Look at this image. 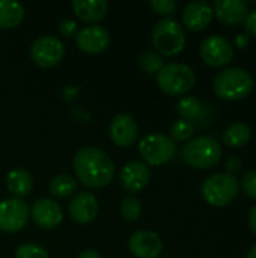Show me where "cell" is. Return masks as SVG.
<instances>
[{
    "label": "cell",
    "mask_w": 256,
    "mask_h": 258,
    "mask_svg": "<svg viewBox=\"0 0 256 258\" xmlns=\"http://www.w3.org/2000/svg\"><path fill=\"white\" fill-rule=\"evenodd\" d=\"M77 180L89 189L106 187L115 177V163L110 156L97 147L80 148L72 160Z\"/></svg>",
    "instance_id": "6da1fadb"
},
{
    "label": "cell",
    "mask_w": 256,
    "mask_h": 258,
    "mask_svg": "<svg viewBox=\"0 0 256 258\" xmlns=\"http://www.w3.org/2000/svg\"><path fill=\"white\" fill-rule=\"evenodd\" d=\"M214 94L226 101H238L246 98L253 89V77L241 67H229L214 77Z\"/></svg>",
    "instance_id": "7a4b0ae2"
},
{
    "label": "cell",
    "mask_w": 256,
    "mask_h": 258,
    "mask_svg": "<svg viewBox=\"0 0 256 258\" xmlns=\"http://www.w3.org/2000/svg\"><path fill=\"white\" fill-rule=\"evenodd\" d=\"M238 180L228 172L210 175L201 186V195L210 206L226 207L235 201L238 195Z\"/></svg>",
    "instance_id": "3957f363"
},
{
    "label": "cell",
    "mask_w": 256,
    "mask_h": 258,
    "mask_svg": "<svg viewBox=\"0 0 256 258\" xmlns=\"http://www.w3.org/2000/svg\"><path fill=\"white\" fill-rule=\"evenodd\" d=\"M183 157L196 169H210L220 162L222 145L211 136H199L184 145Z\"/></svg>",
    "instance_id": "277c9868"
},
{
    "label": "cell",
    "mask_w": 256,
    "mask_h": 258,
    "mask_svg": "<svg viewBox=\"0 0 256 258\" xmlns=\"http://www.w3.org/2000/svg\"><path fill=\"white\" fill-rule=\"evenodd\" d=\"M152 44L161 56H177L186 47V32L174 18L160 20L152 29Z\"/></svg>",
    "instance_id": "5b68a950"
},
{
    "label": "cell",
    "mask_w": 256,
    "mask_h": 258,
    "mask_svg": "<svg viewBox=\"0 0 256 258\" xmlns=\"http://www.w3.org/2000/svg\"><path fill=\"white\" fill-rule=\"evenodd\" d=\"M155 76L158 88L172 97L187 94L196 82L195 71L189 65L177 62L163 65V68Z\"/></svg>",
    "instance_id": "8992f818"
},
{
    "label": "cell",
    "mask_w": 256,
    "mask_h": 258,
    "mask_svg": "<svg viewBox=\"0 0 256 258\" xmlns=\"http://www.w3.org/2000/svg\"><path fill=\"white\" fill-rule=\"evenodd\" d=\"M177 151L175 142L161 133H151L139 142V154L145 165L161 166L169 163Z\"/></svg>",
    "instance_id": "52a82bcc"
},
{
    "label": "cell",
    "mask_w": 256,
    "mask_h": 258,
    "mask_svg": "<svg viewBox=\"0 0 256 258\" xmlns=\"http://www.w3.org/2000/svg\"><path fill=\"white\" fill-rule=\"evenodd\" d=\"M65 54V45L54 35L36 38L30 45V59L39 68H51L57 65Z\"/></svg>",
    "instance_id": "ba28073f"
},
{
    "label": "cell",
    "mask_w": 256,
    "mask_h": 258,
    "mask_svg": "<svg viewBox=\"0 0 256 258\" xmlns=\"http://www.w3.org/2000/svg\"><path fill=\"white\" fill-rule=\"evenodd\" d=\"M199 53L202 60L213 68H222L234 59V47L222 35L207 36L201 42Z\"/></svg>",
    "instance_id": "9c48e42d"
},
{
    "label": "cell",
    "mask_w": 256,
    "mask_h": 258,
    "mask_svg": "<svg viewBox=\"0 0 256 258\" xmlns=\"http://www.w3.org/2000/svg\"><path fill=\"white\" fill-rule=\"evenodd\" d=\"M29 221V207L20 198H8L0 201V231L18 233Z\"/></svg>",
    "instance_id": "30bf717a"
},
{
    "label": "cell",
    "mask_w": 256,
    "mask_h": 258,
    "mask_svg": "<svg viewBox=\"0 0 256 258\" xmlns=\"http://www.w3.org/2000/svg\"><path fill=\"white\" fill-rule=\"evenodd\" d=\"M110 44V33L100 24H91L75 33V45L88 54L103 53Z\"/></svg>",
    "instance_id": "8fae6325"
},
{
    "label": "cell",
    "mask_w": 256,
    "mask_h": 258,
    "mask_svg": "<svg viewBox=\"0 0 256 258\" xmlns=\"http://www.w3.org/2000/svg\"><path fill=\"white\" fill-rule=\"evenodd\" d=\"M151 180V171L148 165L139 160L128 162L119 174V184L128 194H137L143 190Z\"/></svg>",
    "instance_id": "7c38bea8"
},
{
    "label": "cell",
    "mask_w": 256,
    "mask_h": 258,
    "mask_svg": "<svg viewBox=\"0 0 256 258\" xmlns=\"http://www.w3.org/2000/svg\"><path fill=\"white\" fill-rule=\"evenodd\" d=\"M30 218L41 230H54L60 225L63 213L56 201L50 198H41L33 203L30 209Z\"/></svg>",
    "instance_id": "4fadbf2b"
},
{
    "label": "cell",
    "mask_w": 256,
    "mask_h": 258,
    "mask_svg": "<svg viewBox=\"0 0 256 258\" xmlns=\"http://www.w3.org/2000/svg\"><path fill=\"white\" fill-rule=\"evenodd\" d=\"M128 249L136 258H158L163 251V242L158 234L140 230L130 236Z\"/></svg>",
    "instance_id": "5bb4252c"
},
{
    "label": "cell",
    "mask_w": 256,
    "mask_h": 258,
    "mask_svg": "<svg viewBox=\"0 0 256 258\" xmlns=\"http://www.w3.org/2000/svg\"><path fill=\"white\" fill-rule=\"evenodd\" d=\"M109 135L115 145L127 148L136 142L139 136V127L131 115L119 113L112 119L109 127Z\"/></svg>",
    "instance_id": "9a60e30c"
},
{
    "label": "cell",
    "mask_w": 256,
    "mask_h": 258,
    "mask_svg": "<svg viewBox=\"0 0 256 258\" xmlns=\"http://www.w3.org/2000/svg\"><path fill=\"white\" fill-rule=\"evenodd\" d=\"M69 216L77 224H89L98 215V200L94 194L80 192L75 194L68 206Z\"/></svg>",
    "instance_id": "2e32d148"
},
{
    "label": "cell",
    "mask_w": 256,
    "mask_h": 258,
    "mask_svg": "<svg viewBox=\"0 0 256 258\" xmlns=\"http://www.w3.org/2000/svg\"><path fill=\"white\" fill-rule=\"evenodd\" d=\"M214 15V9L208 2L196 0L190 2L183 11V24L193 32H199L205 29Z\"/></svg>",
    "instance_id": "e0dca14e"
},
{
    "label": "cell",
    "mask_w": 256,
    "mask_h": 258,
    "mask_svg": "<svg viewBox=\"0 0 256 258\" xmlns=\"http://www.w3.org/2000/svg\"><path fill=\"white\" fill-rule=\"evenodd\" d=\"M213 9L217 18L231 27L243 24L249 14V5L244 0H217Z\"/></svg>",
    "instance_id": "ac0fdd59"
},
{
    "label": "cell",
    "mask_w": 256,
    "mask_h": 258,
    "mask_svg": "<svg viewBox=\"0 0 256 258\" xmlns=\"http://www.w3.org/2000/svg\"><path fill=\"white\" fill-rule=\"evenodd\" d=\"M71 5L75 15L86 23L101 21L109 11L106 0H74Z\"/></svg>",
    "instance_id": "d6986e66"
},
{
    "label": "cell",
    "mask_w": 256,
    "mask_h": 258,
    "mask_svg": "<svg viewBox=\"0 0 256 258\" xmlns=\"http://www.w3.org/2000/svg\"><path fill=\"white\" fill-rule=\"evenodd\" d=\"M6 187L14 195V198H23L27 197L33 189V177L29 171L23 168L12 169L6 175Z\"/></svg>",
    "instance_id": "ffe728a7"
},
{
    "label": "cell",
    "mask_w": 256,
    "mask_h": 258,
    "mask_svg": "<svg viewBox=\"0 0 256 258\" xmlns=\"http://www.w3.org/2000/svg\"><path fill=\"white\" fill-rule=\"evenodd\" d=\"M24 6L14 0H0V29H14L24 20Z\"/></svg>",
    "instance_id": "44dd1931"
},
{
    "label": "cell",
    "mask_w": 256,
    "mask_h": 258,
    "mask_svg": "<svg viewBox=\"0 0 256 258\" xmlns=\"http://www.w3.org/2000/svg\"><path fill=\"white\" fill-rule=\"evenodd\" d=\"M250 127L244 122H235L229 125L223 133V142L231 148H241L250 141Z\"/></svg>",
    "instance_id": "7402d4cb"
},
{
    "label": "cell",
    "mask_w": 256,
    "mask_h": 258,
    "mask_svg": "<svg viewBox=\"0 0 256 258\" xmlns=\"http://www.w3.org/2000/svg\"><path fill=\"white\" fill-rule=\"evenodd\" d=\"M48 189L54 198H68L75 192L77 181L68 174H60L51 178Z\"/></svg>",
    "instance_id": "603a6c76"
},
{
    "label": "cell",
    "mask_w": 256,
    "mask_h": 258,
    "mask_svg": "<svg viewBox=\"0 0 256 258\" xmlns=\"http://www.w3.org/2000/svg\"><path fill=\"white\" fill-rule=\"evenodd\" d=\"M177 112L181 116V119L186 121H195L202 113V104L196 97H183L177 103Z\"/></svg>",
    "instance_id": "cb8c5ba5"
},
{
    "label": "cell",
    "mask_w": 256,
    "mask_h": 258,
    "mask_svg": "<svg viewBox=\"0 0 256 258\" xmlns=\"http://www.w3.org/2000/svg\"><path fill=\"white\" fill-rule=\"evenodd\" d=\"M121 215L125 221L134 222L142 215V203L136 195H127L121 201Z\"/></svg>",
    "instance_id": "d4e9b609"
},
{
    "label": "cell",
    "mask_w": 256,
    "mask_h": 258,
    "mask_svg": "<svg viewBox=\"0 0 256 258\" xmlns=\"http://www.w3.org/2000/svg\"><path fill=\"white\" fill-rule=\"evenodd\" d=\"M139 63H140V68L148 74H157L164 65L163 56L158 54L157 51H152V50L142 51V54L139 57Z\"/></svg>",
    "instance_id": "484cf974"
},
{
    "label": "cell",
    "mask_w": 256,
    "mask_h": 258,
    "mask_svg": "<svg viewBox=\"0 0 256 258\" xmlns=\"http://www.w3.org/2000/svg\"><path fill=\"white\" fill-rule=\"evenodd\" d=\"M193 132H195L193 122L180 118V119H177V121L172 122L170 132H169V133H170L169 138H170L174 142H186V141H189V139L192 138Z\"/></svg>",
    "instance_id": "4316f807"
},
{
    "label": "cell",
    "mask_w": 256,
    "mask_h": 258,
    "mask_svg": "<svg viewBox=\"0 0 256 258\" xmlns=\"http://www.w3.org/2000/svg\"><path fill=\"white\" fill-rule=\"evenodd\" d=\"M15 258H50L47 251L35 243H23L17 248Z\"/></svg>",
    "instance_id": "83f0119b"
},
{
    "label": "cell",
    "mask_w": 256,
    "mask_h": 258,
    "mask_svg": "<svg viewBox=\"0 0 256 258\" xmlns=\"http://www.w3.org/2000/svg\"><path fill=\"white\" fill-rule=\"evenodd\" d=\"M149 6L155 14L160 15H172L178 9V3L174 0H151Z\"/></svg>",
    "instance_id": "f1b7e54d"
},
{
    "label": "cell",
    "mask_w": 256,
    "mask_h": 258,
    "mask_svg": "<svg viewBox=\"0 0 256 258\" xmlns=\"http://www.w3.org/2000/svg\"><path fill=\"white\" fill-rule=\"evenodd\" d=\"M241 187L244 190V194L256 200V171H247L243 178H241Z\"/></svg>",
    "instance_id": "f546056e"
},
{
    "label": "cell",
    "mask_w": 256,
    "mask_h": 258,
    "mask_svg": "<svg viewBox=\"0 0 256 258\" xmlns=\"http://www.w3.org/2000/svg\"><path fill=\"white\" fill-rule=\"evenodd\" d=\"M59 33L63 38H71L77 33V23L71 18H63L59 21Z\"/></svg>",
    "instance_id": "4dcf8cb0"
},
{
    "label": "cell",
    "mask_w": 256,
    "mask_h": 258,
    "mask_svg": "<svg viewBox=\"0 0 256 258\" xmlns=\"http://www.w3.org/2000/svg\"><path fill=\"white\" fill-rule=\"evenodd\" d=\"M244 30L249 36H253L256 38V9L249 11L246 20H244Z\"/></svg>",
    "instance_id": "1f68e13d"
},
{
    "label": "cell",
    "mask_w": 256,
    "mask_h": 258,
    "mask_svg": "<svg viewBox=\"0 0 256 258\" xmlns=\"http://www.w3.org/2000/svg\"><path fill=\"white\" fill-rule=\"evenodd\" d=\"M226 169H228V174H231V175H234L238 171H241L243 169V160H241V157L231 156L228 159V162H226Z\"/></svg>",
    "instance_id": "d6a6232c"
},
{
    "label": "cell",
    "mask_w": 256,
    "mask_h": 258,
    "mask_svg": "<svg viewBox=\"0 0 256 258\" xmlns=\"http://www.w3.org/2000/svg\"><path fill=\"white\" fill-rule=\"evenodd\" d=\"M249 39H250V36L247 33H240V35L235 36V45L238 48H244L249 44Z\"/></svg>",
    "instance_id": "836d02e7"
},
{
    "label": "cell",
    "mask_w": 256,
    "mask_h": 258,
    "mask_svg": "<svg viewBox=\"0 0 256 258\" xmlns=\"http://www.w3.org/2000/svg\"><path fill=\"white\" fill-rule=\"evenodd\" d=\"M249 227L253 231V234H256V206L252 207V210L249 213Z\"/></svg>",
    "instance_id": "e575fe53"
},
{
    "label": "cell",
    "mask_w": 256,
    "mask_h": 258,
    "mask_svg": "<svg viewBox=\"0 0 256 258\" xmlns=\"http://www.w3.org/2000/svg\"><path fill=\"white\" fill-rule=\"evenodd\" d=\"M77 258H101V255L97 251H94V249H84V251H81L78 254Z\"/></svg>",
    "instance_id": "d590c367"
},
{
    "label": "cell",
    "mask_w": 256,
    "mask_h": 258,
    "mask_svg": "<svg viewBox=\"0 0 256 258\" xmlns=\"http://www.w3.org/2000/svg\"><path fill=\"white\" fill-rule=\"evenodd\" d=\"M246 258H256V245L255 246H252V249L249 251V254H247V257Z\"/></svg>",
    "instance_id": "8d00e7d4"
},
{
    "label": "cell",
    "mask_w": 256,
    "mask_h": 258,
    "mask_svg": "<svg viewBox=\"0 0 256 258\" xmlns=\"http://www.w3.org/2000/svg\"><path fill=\"white\" fill-rule=\"evenodd\" d=\"M158 258H167V257H158Z\"/></svg>",
    "instance_id": "74e56055"
}]
</instances>
